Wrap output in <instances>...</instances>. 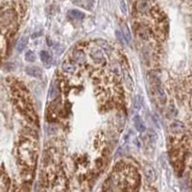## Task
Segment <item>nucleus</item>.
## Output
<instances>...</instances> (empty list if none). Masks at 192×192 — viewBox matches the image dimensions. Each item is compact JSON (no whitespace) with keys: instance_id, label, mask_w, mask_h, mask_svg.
<instances>
[{"instance_id":"4be33fe9","label":"nucleus","mask_w":192,"mask_h":192,"mask_svg":"<svg viewBox=\"0 0 192 192\" xmlns=\"http://www.w3.org/2000/svg\"><path fill=\"white\" fill-rule=\"evenodd\" d=\"M148 137L151 139L152 141H155L156 139H157V134H155V132L153 130H149V133H148Z\"/></svg>"},{"instance_id":"0eeeda50","label":"nucleus","mask_w":192,"mask_h":192,"mask_svg":"<svg viewBox=\"0 0 192 192\" xmlns=\"http://www.w3.org/2000/svg\"><path fill=\"white\" fill-rule=\"evenodd\" d=\"M121 31H122L121 33L123 35L126 43L130 44L131 43V40H132V37H131V33H130V30H129L126 23H121Z\"/></svg>"},{"instance_id":"5701e85b","label":"nucleus","mask_w":192,"mask_h":192,"mask_svg":"<svg viewBox=\"0 0 192 192\" xmlns=\"http://www.w3.org/2000/svg\"><path fill=\"white\" fill-rule=\"evenodd\" d=\"M120 8H121V11H122L123 14L127 13V6H126V3L124 0H122V1L120 2Z\"/></svg>"},{"instance_id":"9b49d317","label":"nucleus","mask_w":192,"mask_h":192,"mask_svg":"<svg viewBox=\"0 0 192 192\" xmlns=\"http://www.w3.org/2000/svg\"><path fill=\"white\" fill-rule=\"evenodd\" d=\"M73 2L78 6H81L87 10H90L93 5V0H73Z\"/></svg>"},{"instance_id":"39448f33","label":"nucleus","mask_w":192,"mask_h":192,"mask_svg":"<svg viewBox=\"0 0 192 192\" xmlns=\"http://www.w3.org/2000/svg\"><path fill=\"white\" fill-rule=\"evenodd\" d=\"M184 130H185L184 125L180 121H174L170 125V131L173 134H181L184 132Z\"/></svg>"},{"instance_id":"393cba45","label":"nucleus","mask_w":192,"mask_h":192,"mask_svg":"<svg viewBox=\"0 0 192 192\" xmlns=\"http://www.w3.org/2000/svg\"><path fill=\"white\" fill-rule=\"evenodd\" d=\"M41 35V33H38V34H35V35H33L32 36V38H36V37H38V36H40Z\"/></svg>"},{"instance_id":"f03ea898","label":"nucleus","mask_w":192,"mask_h":192,"mask_svg":"<svg viewBox=\"0 0 192 192\" xmlns=\"http://www.w3.org/2000/svg\"><path fill=\"white\" fill-rule=\"evenodd\" d=\"M25 71L28 75L35 77V78H39V77H41V75H42V71H41V69L39 67L35 66V65L27 66L25 68Z\"/></svg>"},{"instance_id":"20e7f679","label":"nucleus","mask_w":192,"mask_h":192,"mask_svg":"<svg viewBox=\"0 0 192 192\" xmlns=\"http://www.w3.org/2000/svg\"><path fill=\"white\" fill-rule=\"evenodd\" d=\"M155 87H156V90H157L158 93V96H159V99L162 103H165L167 100V97L166 94H165V91L163 90V87L160 86V84L159 83V81H157V83L155 82Z\"/></svg>"},{"instance_id":"b1692460","label":"nucleus","mask_w":192,"mask_h":192,"mask_svg":"<svg viewBox=\"0 0 192 192\" xmlns=\"http://www.w3.org/2000/svg\"><path fill=\"white\" fill-rule=\"evenodd\" d=\"M14 65L13 64H8L7 65H6V69H8V70H11V68H14Z\"/></svg>"},{"instance_id":"423d86ee","label":"nucleus","mask_w":192,"mask_h":192,"mask_svg":"<svg viewBox=\"0 0 192 192\" xmlns=\"http://www.w3.org/2000/svg\"><path fill=\"white\" fill-rule=\"evenodd\" d=\"M123 80H124V83H125V85L127 87V89L129 90H133L134 87L133 78L131 77V75H130L128 73V71H126V70L123 71Z\"/></svg>"},{"instance_id":"dca6fc26","label":"nucleus","mask_w":192,"mask_h":192,"mask_svg":"<svg viewBox=\"0 0 192 192\" xmlns=\"http://www.w3.org/2000/svg\"><path fill=\"white\" fill-rule=\"evenodd\" d=\"M28 44V37H22L17 43V51L21 52Z\"/></svg>"},{"instance_id":"6ab92c4d","label":"nucleus","mask_w":192,"mask_h":192,"mask_svg":"<svg viewBox=\"0 0 192 192\" xmlns=\"http://www.w3.org/2000/svg\"><path fill=\"white\" fill-rule=\"evenodd\" d=\"M36 59H37V57H36L35 52H33V51L26 52V54H25V60L27 61H29V63H33V61H36Z\"/></svg>"},{"instance_id":"1a4fd4ad","label":"nucleus","mask_w":192,"mask_h":192,"mask_svg":"<svg viewBox=\"0 0 192 192\" xmlns=\"http://www.w3.org/2000/svg\"><path fill=\"white\" fill-rule=\"evenodd\" d=\"M73 59L76 64H84L86 61V55L82 50H76L73 53Z\"/></svg>"},{"instance_id":"aec40b11","label":"nucleus","mask_w":192,"mask_h":192,"mask_svg":"<svg viewBox=\"0 0 192 192\" xmlns=\"http://www.w3.org/2000/svg\"><path fill=\"white\" fill-rule=\"evenodd\" d=\"M64 46L63 45H61V44H56L55 46H54V48H53V50H54V52L57 54V55H61V53H63V51H64Z\"/></svg>"},{"instance_id":"a211bd4d","label":"nucleus","mask_w":192,"mask_h":192,"mask_svg":"<svg viewBox=\"0 0 192 192\" xmlns=\"http://www.w3.org/2000/svg\"><path fill=\"white\" fill-rule=\"evenodd\" d=\"M142 98L139 96V95H137L136 97H134V110H137V111H139L141 109L142 107Z\"/></svg>"},{"instance_id":"9d476101","label":"nucleus","mask_w":192,"mask_h":192,"mask_svg":"<svg viewBox=\"0 0 192 192\" xmlns=\"http://www.w3.org/2000/svg\"><path fill=\"white\" fill-rule=\"evenodd\" d=\"M61 68L66 73H69V74H73L76 72L77 70V66L73 64V63H69V61H65V63L63 64V66H61Z\"/></svg>"},{"instance_id":"f8f14e48","label":"nucleus","mask_w":192,"mask_h":192,"mask_svg":"<svg viewBox=\"0 0 192 192\" xmlns=\"http://www.w3.org/2000/svg\"><path fill=\"white\" fill-rule=\"evenodd\" d=\"M39 57H40L41 61H42L46 66H48L52 63V57L47 51H41L39 53Z\"/></svg>"},{"instance_id":"ddd939ff","label":"nucleus","mask_w":192,"mask_h":192,"mask_svg":"<svg viewBox=\"0 0 192 192\" xmlns=\"http://www.w3.org/2000/svg\"><path fill=\"white\" fill-rule=\"evenodd\" d=\"M68 15L74 19H83L85 17V14L79 11V10H70V11H68Z\"/></svg>"},{"instance_id":"6e6552de","label":"nucleus","mask_w":192,"mask_h":192,"mask_svg":"<svg viewBox=\"0 0 192 192\" xmlns=\"http://www.w3.org/2000/svg\"><path fill=\"white\" fill-rule=\"evenodd\" d=\"M134 124V127L137 130L139 133H143L145 131V126H144V123L142 121L141 117L139 115H136L133 119Z\"/></svg>"},{"instance_id":"f257e3e1","label":"nucleus","mask_w":192,"mask_h":192,"mask_svg":"<svg viewBox=\"0 0 192 192\" xmlns=\"http://www.w3.org/2000/svg\"><path fill=\"white\" fill-rule=\"evenodd\" d=\"M90 57L96 64L105 63V57H104L102 50H100V49H93L90 54Z\"/></svg>"},{"instance_id":"412c9836","label":"nucleus","mask_w":192,"mask_h":192,"mask_svg":"<svg viewBox=\"0 0 192 192\" xmlns=\"http://www.w3.org/2000/svg\"><path fill=\"white\" fill-rule=\"evenodd\" d=\"M115 35H116V38L118 39V41L120 43H125V39H124V37L121 32H119V31H116L115 32Z\"/></svg>"},{"instance_id":"2eb2a0df","label":"nucleus","mask_w":192,"mask_h":192,"mask_svg":"<svg viewBox=\"0 0 192 192\" xmlns=\"http://www.w3.org/2000/svg\"><path fill=\"white\" fill-rule=\"evenodd\" d=\"M144 172H145V175H146V177L149 180H151V181L155 180V171H154L152 166L146 165V166H145V169H144Z\"/></svg>"},{"instance_id":"f3484780","label":"nucleus","mask_w":192,"mask_h":192,"mask_svg":"<svg viewBox=\"0 0 192 192\" xmlns=\"http://www.w3.org/2000/svg\"><path fill=\"white\" fill-rule=\"evenodd\" d=\"M138 35H139V37H141L142 39H147L149 38V30H148V28L147 27H143V26L139 27Z\"/></svg>"},{"instance_id":"7ed1b4c3","label":"nucleus","mask_w":192,"mask_h":192,"mask_svg":"<svg viewBox=\"0 0 192 192\" xmlns=\"http://www.w3.org/2000/svg\"><path fill=\"white\" fill-rule=\"evenodd\" d=\"M150 7V2L148 0H137V2L136 4V9L138 13L144 14L148 11V9Z\"/></svg>"},{"instance_id":"4468645a","label":"nucleus","mask_w":192,"mask_h":192,"mask_svg":"<svg viewBox=\"0 0 192 192\" xmlns=\"http://www.w3.org/2000/svg\"><path fill=\"white\" fill-rule=\"evenodd\" d=\"M96 43L100 46V47L104 50H106L107 52H111L112 51V47L111 45L109 44L105 39H96Z\"/></svg>"}]
</instances>
